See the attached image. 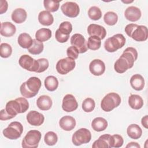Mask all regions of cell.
<instances>
[{
  "instance_id": "cell-23",
  "label": "cell",
  "mask_w": 148,
  "mask_h": 148,
  "mask_svg": "<svg viewBox=\"0 0 148 148\" xmlns=\"http://www.w3.org/2000/svg\"><path fill=\"white\" fill-rule=\"evenodd\" d=\"M131 87L136 91H141L145 87V79L139 74H135L130 79Z\"/></svg>"
},
{
  "instance_id": "cell-3",
  "label": "cell",
  "mask_w": 148,
  "mask_h": 148,
  "mask_svg": "<svg viewBox=\"0 0 148 148\" xmlns=\"http://www.w3.org/2000/svg\"><path fill=\"white\" fill-rule=\"evenodd\" d=\"M41 84V81L38 77H31L21 85L20 87L21 94L27 98H32L38 93Z\"/></svg>"
},
{
  "instance_id": "cell-1",
  "label": "cell",
  "mask_w": 148,
  "mask_h": 148,
  "mask_svg": "<svg viewBox=\"0 0 148 148\" xmlns=\"http://www.w3.org/2000/svg\"><path fill=\"white\" fill-rule=\"evenodd\" d=\"M29 108L28 101L23 97L16 98L7 102L5 109L1 110V120H7L14 117L17 114L25 112Z\"/></svg>"
},
{
  "instance_id": "cell-44",
  "label": "cell",
  "mask_w": 148,
  "mask_h": 148,
  "mask_svg": "<svg viewBox=\"0 0 148 148\" xmlns=\"http://www.w3.org/2000/svg\"><path fill=\"white\" fill-rule=\"evenodd\" d=\"M55 37L56 40L60 42V43H65L66 42L69 38V35H64L62 34H61L58 29H57L56 34H55Z\"/></svg>"
},
{
  "instance_id": "cell-35",
  "label": "cell",
  "mask_w": 148,
  "mask_h": 148,
  "mask_svg": "<svg viewBox=\"0 0 148 148\" xmlns=\"http://www.w3.org/2000/svg\"><path fill=\"white\" fill-rule=\"evenodd\" d=\"M103 20L107 25H114L118 21V16L113 12H108L105 14Z\"/></svg>"
},
{
  "instance_id": "cell-12",
  "label": "cell",
  "mask_w": 148,
  "mask_h": 148,
  "mask_svg": "<svg viewBox=\"0 0 148 148\" xmlns=\"http://www.w3.org/2000/svg\"><path fill=\"white\" fill-rule=\"evenodd\" d=\"M62 13L67 17L74 18L77 17L80 12L79 5L74 2H66L61 6Z\"/></svg>"
},
{
  "instance_id": "cell-5",
  "label": "cell",
  "mask_w": 148,
  "mask_h": 148,
  "mask_svg": "<svg viewBox=\"0 0 148 148\" xmlns=\"http://www.w3.org/2000/svg\"><path fill=\"white\" fill-rule=\"evenodd\" d=\"M121 103L120 96L116 92H110L106 94L101 102L102 109L106 112L112 111Z\"/></svg>"
},
{
  "instance_id": "cell-28",
  "label": "cell",
  "mask_w": 148,
  "mask_h": 148,
  "mask_svg": "<svg viewBox=\"0 0 148 148\" xmlns=\"http://www.w3.org/2000/svg\"><path fill=\"white\" fill-rule=\"evenodd\" d=\"M91 127L94 131L101 132L107 128L108 121L103 117H96L92 121Z\"/></svg>"
},
{
  "instance_id": "cell-30",
  "label": "cell",
  "mask_w": 148,
  "mask_h": 148,
  "mask_svg": "<svg viewBox=\"0 0 148 148\" xmlns=\"http://www.w3.org/2000/svg\"><path fill=\"white\" fill-rule=\"evenodd\" d=\"M51 37V31L49 28H40L38 29L35 34L36 39L41 42L48 40Z\"/></svg>"
},
{
  "instance_id": "cell-21",
  "label": "cell",
  "mask_w": 148,
  "mask_h": 148,
  "mask_svg": "<svg viewBox=\"0 0 148 148\" xmlns=\"http://www.w3.org/2000/svg\"><path fill=\"white\" fill-rule=\"evenodd\" d=\"M16 31V26L10 22H3L1 23V34L5 37L13 36Z\"/></svg>"
},
{
  "instance_id": "cell-34",
  "label": "cell",
  "mask_w": 148,
  "mask_h": 148,
  "mask_svg": "<svg viewBox=\"0 0 148 148\" xmlns=\"http://www.w3.org/2000/svg\"><path fill=\"white\" fill-rule=\"evenodd\" d=\"M44 7L49 12H55L60 7V1L54 0H45L43 1Z\"/></svg>"
},
{
  "instance_id": "cell-7",
  "label": "cell",
  "mask_w": 148,
  "mask_h": 148,
  "mask_svg": "<svg viewBox=\"0 0 148 148\" xmlns=\"http://www.w3.org/2000/svg\"><path fill=\"white\" fill-rule=\"evenodd\" d=\"M42 134L38 130H31L28 131L22 140L23 148H36L38 146L41 139Z\"/></svg>"
},
{
  "instance_id": "cell-2",
  "label": "cell",
  "mask_w": 148,
  "mask_h": 148,
  "mask_svg": "<svg viewBox=\"0 0 148 148\" xmlns=\"http://www.w3.org/2000/svg\"><path fill=\"white\" fill-rule=\"evenodd\" d=\"M138 52L136 49L128 47L124 51L121 56L116 60L114 65V68L119 73H124L127 69L131 68L134 62L137 60Z\"/></svg>"
},
{
  "instance_id": "cell-25",
  "label": "cell",
  "mask_w": 148,
  "mask_h": 148,
  "mask_svg": "<svg viewBox=\"0 0 148 148\" xmlns=\"http://www.w3.org/2000/svg\"><path fill=\"white\" fill-rule=\"evenodd\" d=\"M38 21L43 25L49 26L53 23L54 18L49 12L42 10L39 13Z\"/></svg>"
},
{
  "instance_id": "cell-27",
  "label": "cell",
  "mask_w": 148,
  "mask_h": 148,
  "mask_svg": "<svg viewBox=\"0 0 148 148\" xmlns=\"http://www.w3.org/2000/svg\"><path fill=\"white\" fill-rule=\"evenodd\" d=\"M128 104L132 109L138 110L143 106V100L138 95L131 94L128 98Z\"/></svg>"
},
{
  "instance_id": "cell-13",
  "label": "cell",
  "mask_w": 148,
  "mask_h": 148,
  "mask_svg": "<svg viewBox=\"0 0 148 148\" xmlns=\"http://www.w3.org/2000/svg\"><path fill=\"white\" fill-rule=\"evenodd\" d=\"M71 44L75 47L79 53H84L87 51L86 40L84 36L80 34H75L71 36Z\"/></svg>"
},
{
  "instance_id": "cell-32",
  "label": "cell",
  "mask_w": 148,
  "mask_h": 148,
  "mask_svg": "<svg viewBox=\"0 0 148 148\" xmlns=\"http://www.w3.org/2000/svg\"><path fill=\"white\" fill-rule=\"evenodd\" d=\"M44 48L43 43L37 40L36 39H33L32 45L28 49V51L29 53L33 55H37L40 54Z\"/></svg>"
},
{
  "instance_id": "cell-11",
  "label": "cell",
  "mask_w": 148,
  "mask_h": 148,
  "mask_svg": "<svg viewBox=\"0 0 148 148\" xmlns=\"http://www.w3.org/2000/svg\"><path fill=\"white\" fill-rule=\"evenodd\" d=\"M18 63L21 67L30 72H36L38 69V60L27 54L21 56L19 58Z\"/></svg>"
},
{
  "instance_id": "cell-14",
  "label": "cell",
  "mask_w": 148,
  "mask_h": 148,
  "mask_svg": "<svg viewBox=\"0 0 148 148\" xmlns=\"http://www.w3.org/2000/svg\"><path fill=\"white\" fill-rule=\"evenodd\" d=\"M113 138L109 134H103L99 137L92 144L93 148H112L113 147Z\"/></svg>"
},
{
  "instance_id": "cell-10",
  "label": "cell",
  "mask_w": 148,
  "mask_h": 148,
  "mask_svg": "<svg viewBox=\"0 0 148 148\" xmlns=\"http://www.w3.org/2000/svg\"><path fill=\"white\" fill-rule=\"evenodd\" d=\"M76 66L75 60L66 57L60 60L56 64V70L61 75H66L72 71Z\"/></svg>"
},
{
  "instance_id": "cell-20",
  "label": "cell",
  "mask_w": 148,
  "mask_h": 148,
  "mask_svg": "<svg viewBox=\"0 0 148 148\" xmlns=\"http://www.w3.org/2000/svg\"><path fill=\"white\" fill-rule=\"evenodd\" d=\"M59 125L62 130L69 131L75 127L76 120L71 116H65L61 117L60 120Z\"/></svg>"
},
{
  "instance_id": "cell-29",
  "label": "cell",
  "mask_w": 148,
  "mask_h": 148,
  "mask_svg": "<svg viewBox=\"0 0 148 148\" xmlns=\"http://www.w3.org/2000/svg\"><path fill=\"white\" fill-rule=\"evenodd\" d=\"M17 42L20 47L24 49H28L32 44L33 39L27 33H22L18 37Z\"/></svg>"
},
{
  "instance_id": "cell-8",
  "label": "cell",
  "mask_w": 148,
  "mask_h": 148,
  "mask_svg": "<svg viewBox=\"0 0 148 148\" xmlns=\"http://www.w3.org/2000/svg\"><path fill=\"white\" fill-rule=\"evenodd\" d=\"M23 132V126L18 121H13L8 127L3 130V135L5 137L14 140L19 138Z\"/></svg>"
},
{
  "instance_id": "cell-26",
  "label": "cell",
  "mask_w": 148,
  "mask_h": 148,
  "mask_svg": "<svg viewBox=\"0 0 148 148\" xmlns=\"http://www.w3.org/2000/svg\"><path fill=\"white\" fill-rule=\"evenodd\" d=\"M127 133L130 138L138 139L142 136V130L138 125L136 124H132L127 127Z\"/></svg>"
},
{
  "instance_id": "cell-38",
  "label": "cell",
  "mask_w": 148,
  "mask_h": 148,
  "mask_svg": "<svg viewBox=\"0 0 148 148\" xmlns=\"http://www.w3.org/2000/svg\"><path fill=\"white\" fill-rule=\"evenodd\" d=\"M95 103L91 98H87L82 103V109L85 112H91L95 108Z\"/></svg>"
},
{
  "instance_id": "cell-39",
  "label": "cell",
  "mask_w": 148,
  "mask_h": 148,
  "mask_svg": "<svg viewBox=\"0 0 148 148\" xmlns=\"http://www.w3.org/2000/svg\"><path fill=\"white\" fill-rule=\"evenodd\" d=\"M12 53L11 46L6 43H1L0 45V56L2 58H8Z\"/></svg>"
},
{
  "instance_id": "cell-40",
  "label": "cell",
  "mask_w": 148,
  "mask_h": 148,
  "mask_svg": "<svg viewBox=\"0 0 148 148\" xmlns=\"http://www.w3.org/2000/svg\"><path fill=\"white\" fill-rule=\"evenodd\" d=\"M58 29L61 34L69 35L72 31V25L69 21H64L60 24Z\"/></svg>"
},
{
  "instance_id": "cell-22",
  "label": "cell",
  "mask_w": 148,
  "mask_h": 148,
  "mask_svg": "<svg viewBox=\"0 0 148 148\" xmlns=\"http://www.w3.org/2000/svg\"><path fill=\"white\" fill-rule=\"evenodd\" d=\"M52 100L51 98L46 95L40 96L36 101V105L42 110H48L52 106Z\"/></svg>"
},
{
  "instance_id": "cell-36",
  "label": "cell",
  "mask_w": 148,
  "mask_h": 148,
  "mask_svg": "<svg viewBox=\"0 0 148 148\" xmlns=\"http://www.w3.org/2000/svg\"><path fill=\"white\" fill-rule=\"evenodd\" d=\"M88 15L90 18L92 20H98L102 17V12L101 9L95 6L91 7L88 10Z\"/></svg>"
},
{
  "instance_id": "cell-46",
  "label": "cell",
  "mask_w": 148,
  "mask_h": 148,
  "mask_svg": "<svg viewBox=\"0 0 148 148\" xmlns=\"http://www.w3.org/2000/svg\"><path fill=\"white\" fill-rule=\"evenodd\" d=\"M147 121H148V116H147V115H146L144 117H143L142 120H141V123H142V125L145 128H148Z\"/></svg>"
},
{
  "instance_id": "cell-6",
  "label": "cell",
  "mask_w": 148,
  "mask_h": 148,
  "mask_svg": "<svg viewBox=\"0 0 148 148\" xmlns=\"http://www.w3.org/2000/svg\"><path fill=\"white\" fill-rule=\"evenodd\" d=\"M125 44V38L124 35L121 34H117L105 41L104 47L107 51L113 53L123 47Z\"/></svg>"
},
{
  "instance_id": "cell-17",
  "label": "cell",
  "mask_w": 148,
  "mask_h": 148,
  "mask_svg": "<svg viewBox=\"0 0 148 148\" xmlns=\"http://www.w3.org/2000/svg\"><path fill=\"white\" fill-rule=\"evenodd\" d=\"M89 70L94 76H101L105 71V63L101 60L95 59L89 65Z\"/></svg>"
},
{
  "instance_id": "cell-33",
  "label": "cell",
  "mask_w": 148,
  "mask_h": 148,
  "mask_svg": "<svg viewBox=\"0 0 148 148\" xmlns=\"http://www.w3.org/2000/svg\"><path fill=\"white\" fill-rule=\"evenodd\" d=\"M101 39L96 36H91L88 38L87 42V48L91 50L99 49L101 45Z\"/></svg>"
},
{
  "instance_id": "cell-24",
  "label": "cell",
  "mask_w": 148,
  "mask_h": 148,
  "mask_svg": "<svg viewBox=\"0 0 148 148\" xmlns=\"http://www.w3.org/2000/svg\"><path fill=\"white\" fill-rule=\"evenodd\" d=\"M27 14L23 8H17L12 13V20L17 24H21L24 22L27 18Z\"/></svg>"
},
{
  "instance_id": "cell-18",
  "label": "cell",
  "mask_w": 148,
  "mask_h": 148,
  "mask_svg": "<svg viewBox=\"0 0 148 148\" xmlns=\"http://www.w3.org/2000/svg\"><path fill=\"white\" fill-rule=\"evenodd\" d=\"M87 32L90 36H96L101 39H103L106 35V31L105 28L101 25L91 24L88 26Z\"/></svg>"
},
{
  "instance_id": "cell-41",
  "label": "cell",
  "mask_w": 148,
  "mask_h": 148,
  "mask_svg": "<svg viewBox=\"0 0 148 148\" xmlns=\"http://www.w3.org/2000/svg\"><path fill=\"white\" fill-rule=\"evenodd\" d=\"M37 60L38 62V69L36 73H41L45 71L49 65L48 60L45 58H42Z\"/></svg>"
},
{
  "instance_id": "cell-15",
  "label": "cell",
  "mask_w": 148,
  "mask_h": 148,
  "mask_svg": "<svg viewBox=\"0 0 148 148\" xmlns=\"http://www.w3.org/2000/svg\"><path fill=\"white\" fill-rule=\"evenodd\" d=\"M78 107V103L72 94H66L64 96L62 99V108L66 112H72L77 109Z\"/></svg>"
},
{
  "instance_id": "cell-9",
  "label": "cell",
  "mask_w": 148,
  "mask_h": 148,
  "mask_svg": "<svg viewBox=\"0 0 148 148\" xmlns=\"http://www.w3.org/2000/svg\"><path fill=\"white\" fill-rule=\"evenodd\" d=\"M91 139L90 131L85 128H82L77 130L72 135V141L75 146H80L88 143Z\"/></svg>"
},
{
  "instance_id": "cell-45",
  "label": "cell",
  "mask_w": 148,
  "mask_h": 148,
  "mask_svg": "<svg viewBox=\"0 0 148 148\" xmlns=\"http://www.w3.org/2000/svg\"><path fill=\"white\" fill-rule=\"evenodd\" d=\"M1 6H0V13L3 14V13H5L7 11L8 4L6 1L1 0L0 1Z\"/></svg>"
},
{
  "instance_id": "cell-43",
  "label": "cell",
  "mask_w": 148,
  "mask_h": 148,
  "mask_svg": "<svg viewBox=\"0 0 148 148\" xmlns=\"http://www.w3.org/2000/svg\"><path fill=\"white\" fill-rule=\"evenodd\" d=\"M113 136L114 143H113V147L118 148L120 147L123 146L124 143V140L123 137L118 134H114Z\"/></svg>"
},
{
  "instance_id": "cell-47",
  "label": "cell",
  "mask_w": 148,
  "mask_h": 148,
  "mask_svg": "<svg viewBox=\"0 0 148 148\" xmlns=\"http://www.w3.org/2000/svg\"><path fill=\"white\" fill-rule=\"evenodd\" d=\"M128 147H136V148H140V145L137 142H131L128 143V145L126 146V148Z\"/></svg>"
},
{
  "instance_id": "cell-16",
  "label": "cell",
  "mask_w": 148,
  "mask_h": 148,
  "mask_svg": "<svg viewBox=\"0 0 148 148\" xmlns=\"http://www.w3.org/2000/svg\"><path fill=\"white\" fill-rule=\"evenodd\" d=\"M26 118L28 123L34 126H40L45 121L44 116L36 110H31L28 112Z\"/></svg>"
},
{
  "instance_id": "cell-31",
  "label": "cell",
  "mask_w": 148,
  "mask_h": 148,
  "mask_svg": "<svg viewBox=\"0 0 148 148\" xmlns=\"http://www.w3.org/2000/svg\"><path fill=\"white\" fill-rule=\"evenodd\" d=\"M45 86L50 91H55L58 86V79L54 76H49L45 80Z\"/></svg>"
},
{
  "instance_id": "cell-19",
  "label": "cell",
  "mask_w": 148,
  "mask_h": 148,
  "mask_svg": "<svg viewBox=\"0 0 148 148\" xmlns=\"http://www.w3.org/2000/svg\"><path fill=\"white\" fill-rule=\"evenodd\" d=\"M141 15L140 10L138 8L134 6L128 7L124 12L125 18L132 22H135L139 20Z\"/></svg>"
},
{
  "instance_id": "cell-42",
  "label": "cell",
  "mask_w": 148,
  "mask_h": 148,
  "mask_svg": "<svg viewBox=\"0 0 148 148\" xmlns=\"http://www.w3.org/2000/svg\"><path fill=\"white\" fill-rule=\"evenodd\" d=\"M79 51L74 46H70L66 50V54L68 57H69L73 60H76L79 56Z\"/></svg>"
},
{
  "instance_id": "cell-4",
  "label": "cell",
  "mask_w": 148,
  "mask_h": 148,
  "mask_svg": "<svg viewBox=\"0 0 148 148\" xmlns=\"http://www.w3.org/2000/svg\"><path fill=\"white\" fill-rule=\"evenodd\" d=\"M127 35L137 42H143L148 37L147 28L145 25H138L136 24H129L125 27Z\"/></svg>"
},
{
  "instance_id": "cell-37",
  "label": "cell",
  "mask_w": 148,
  "mask_h": 148,
  "mask_svg": "<svg viewBox=\"0 0 148 148\" xmlns=\"http://www.w3.org/2000/svg\"><path fill=\"white\" fill-rule=\"evenodd\" d=\"M44 140L46 145L49 146H53L57 143L58 136L55 132L53 131H49L45 134Z\"/></svg>"
}]
</instances>
